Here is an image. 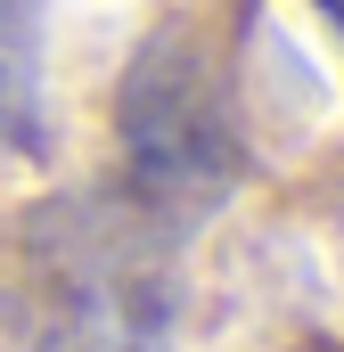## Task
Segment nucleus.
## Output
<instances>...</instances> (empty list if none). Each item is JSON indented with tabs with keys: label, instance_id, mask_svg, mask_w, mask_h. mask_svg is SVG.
Here are the masks:
<instances>
[{
	"label": "nucleus",
	"instance_id": "obj_1",
	"mask_svg": "<svg viewBox=\"0 0 344 352\" xmlns=\"http://www.w3.org/2000/svg\"><path fill=\"white\" fill-rule=\"evenodd\" d=\"M123 148L156 213H197L238 180V123L189 33H156L123 74Z\"/></svg>",
	"mask_w": 344,
	"mask_h": 352
},
{
	"label": "nucleus",
	"instance_id": "obj_2",
	"mask_svg": "<svg viewBox=\"0 0 344 352\" xmlns=\"http://www.w3.org/2000/svg\"><path fill=\"white\" fill-rule=\"evenodd\" d=\"M50 140L41 115V16L33 0H0V148L33 156Z\"/></svg>",
	"mask_w": 344,
	"mask_h": 352
},
{
	"label": "nucleus",
	"instance_id": "obj_3",
	"mask_svg": "<svg viewBox=\"0 0 344 352\" xmlns=\"http://www.w3.org/2000/svg\"><path fill=\"white\" fill-rule=\"evenodd\" d=\"M320 16H328V25H336V41H344V0H320Z\"/></svg>",
	"mask_w": 344,
	"mask_h": 352
}]
</instances>
